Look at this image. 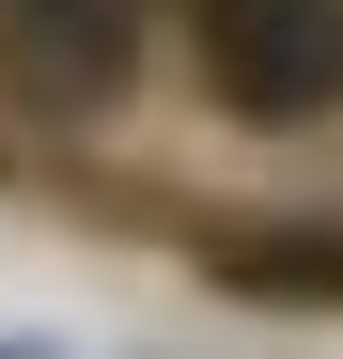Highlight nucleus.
I'll return each mask as SVG.
<instances>
[{
  "label": "nucleus",
  "instance_id": "3",
  "mask_svg": "<svg viewBox=\"0 0 343 359\" xmlns=\"http://www.w3.org/2000/svg\"><path fill=\"white\" fill-rule=\"evenodd\" d=\"M218 281H250V297H343V250H312V234H234Z\"/></svg>",
  "mask_w": 343,
  "mask_h": 359
},
{
  "label": "nucleus",
  "instance_id": "2",
  "mask_svg": "<svg viewBox=\"0 0 343 359\" xmlns=\"http://www.w3.org/2000/svg\"><path fill=\"white\" fill-rule=\"evenodd\" d=\"M0 79L31 109H109L141 79V0H0Z\"/></svg>",
  "mask_w": 343,
  "mask_h": 359
},
{
  "label": "nucleus",
  "instance_id": "1",
  "mask_svg": "<svg viewBox=\"0 0 343 359\" xmlns=\"http://www.w3.org/2000/svg\"><path fill=\"white\" fill-rule=\"evenodd\" d=\"M203 94L250 126H328L343 109V0H188Z\"/></svg>",
  "mask_w": 343,
  "mask_h": 359
}]
</instances>
